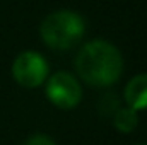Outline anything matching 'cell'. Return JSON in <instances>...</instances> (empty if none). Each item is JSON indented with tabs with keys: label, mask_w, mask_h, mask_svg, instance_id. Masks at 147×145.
<instances>
[{
	"label": "cell",
	"mask_w": 147,
	"mask_h": 145,
	"mask_svg": "<svg viewBox=\"0 0 147 145\" xmlns=\"http://www.w3.org/2000/svg\"><path fill=\"white\" fill-rule=\"evenodd\" d=\"M75 68L84 82L96 87H108L120 79L123 58L118 48L98 39L80 48L75 58Z\"/></svg>",
	"instance_id": "1"
},
{
	"label": "cell",
	"mask_w": 147,
	"mask_h": 145,
	"mask_svg": "<svg viewBox=\"0 0 147 145\" xmlns=\"http://www.w3.org/2000/svg\"><path fill=\"white\" fill-rule=\"evenodd\" d=\"M86 31L84 19L70 10L53 12L39 26L41 39L53 50H69L80 41Z\"/></svg>",
	"instance_id": "2"
},
{
	"label": "cell",
	"mask_w": 147,
	"mask_h": 145,
	"mask_svg": "<svg viewBox=\"0 0 147 145\" xmlns=\"http://www.w3.org/2000/svg\"><path fill=\"white\" fill-rule=\"evenodd\" d=\"M12 75L19 85L33 89L45 82L48 75V63L36 51H24L14 60Z\"/></svg>",
	"instance_id": "3"
},
{
	"label": "cell",
	"mask_w": 147,
	"mask_h": 145,
	"mask_svg": "<svg viewBox=\"0 0 147 145\" xmlns=\"http://www.w3.org/2000/svg\"><path fill=\"white\" fill-rule=\"evenodd\" d=\"M46 96L48 99L62 109L75 108L80 103L82 89L77 79L69 72H57L48 79L46 84Z\"/></svg>",
	"instance_id": "4"
},
{
	"label": "cell",
	"mask_w": 147,
	"mask_h": 145,
	"mask_svg": "<svg viewBox=\"0 0 147 145\" xmlns=\"http://www.w3.org/2000/svg\"><path fill=\"white\" fill-rule=\"evenodd\" d=\"M125 101L128 108L147 109V73L135 75L125 87Z\"/></svg>",
	"instance_id": "5"
},
{
	"label": "cell",
	"mask_w": 147,
	"mask_h": 145,
	"mask_svg": "<svg viewBox=\"0 0 147 145\" xmlns=\"http://www.w3.org/2000/svg\"><path fill=\"white\" fill-rule=\"evenodd\" d=\"M115 126L120 132H123V133L134 132L135 126H137V114H135V111L130 108L120 109L115 114Z\"/></svg>",
	"instance_id": "6"
},
{
	"label": "cell",
	"mask_w": 147,
	"mask_h": 145,
	"mask_svg": "<svg viewBox=\"0 0 147 145\" xmlns=\"http://www.w3.org/2000/svg\"><path fill=\"white\" fill-rule=\"evenodd\" d=\"M24 145H55V142L45 135H36V137H31Z\"/></svg>",
	"instance_id": "7"
}]
</instances>
